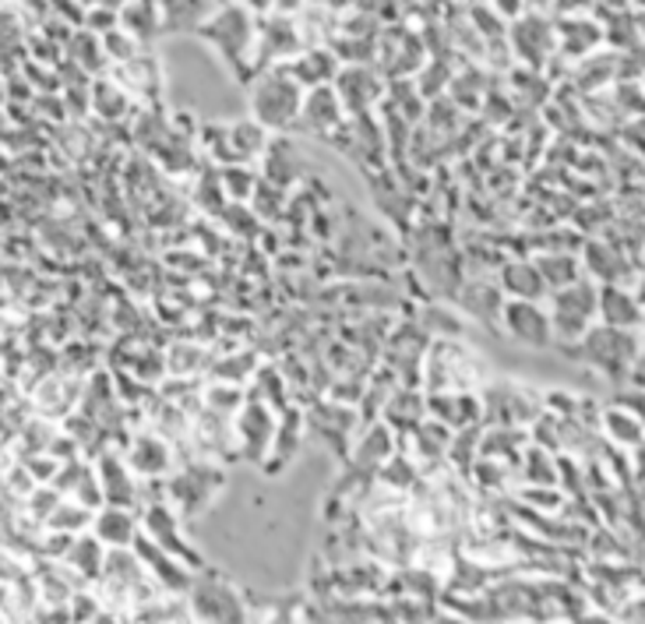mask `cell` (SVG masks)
Masks as SVG:
<instances>
[{
  "label": "cell",
  "instance_id": "1",
  "mask_svg": "<svg viewBox=\"0 0 645 624\" xmlns=\"http://www.w3.org/2000/svg\"><path fill=\"white\" fill-rule=\"evenodd\" d=\"M198 36L209 42V47L223 57V61L240 71L244 75V61L255 53L258 47V25H255V14L240 8V4H223V8H212V14L198 25Z\"/></svg>",
  "mask_w": 645,
  "mask_h": 624
},
{
  "label": "cell",
  "instance_id": "3",
  "mask_svg": "<svg viewBox=\"0 0 645 624\" xmlns=\"http://www.w3.org/2000/svg\"><path fill=\"white\" fill-rule=\"evenodd\" d=\"M596 314V289L590 283H568L554 294V314H550V332L554 339L571 342V339H582L585 325H590V317Z\"/></svg>",
  "mask_w": 645,
  "mask_h": 624
},
{
  "label": "cell",
  "instance_id": "13",
  "mask_svg": "<svg viewBox=\"0 0 645 624\" xmlns=\"http://www.w3.org/2000/svg\"><path fill=\"white\" fill-rule=\"evenodd\" d=\"M99 536L113 547H124L135 540V519L124 512H107L99 515Z\"/></svg>",
  "mask_w": 645,
  "mask_h": 624
},
{
  "label": "cell",
  "instance_id": "15",
  "mask_svg": "<svg viewBox=\"0 0 645 624\" xmlns=\"http://www.w3.org/2000/svg\"><path fill=\"white\" fill-rule=\"evenodd\" d=\"M536 269L547 279L550 289H561L568 283H575V261H571V258H539Z\"/></svg>",
  "mask_w": 645,
  "mask_h": 624
},
{
  "label": "cell",
  "instance_id": "12",
  "mask_svg": "<svg viewBox=\"0 0 645 624\" xmlns=\"http://www.w3.org/2000/svg\"><path fill=\"white\" fill-rule=\"evenodd\" d=\"M335 71V61L325 53V50H311V53H297V61H293L289 75L297 78L300 85H325Z\"/></svg>",
  "mask_w": 645,
  "mask_h": 624
},
{
  "label": "cell",
  "instance_id": "6",
  "mask_svg": "<svg viewBox=\"0 0 645 624\" xmlns=\"http://www.w3.org/2000/svg\"><path fill=\"white\" fill-rule=\"evenodd\" d=\"M156 4H159V28L184 33V28H198L209 18L215 0H156Z\"/></svg>",
  "mask_w": 645,
  "mask_h": 624
},
{
  "label": "cell",
  "instance_id": "14",
  "mask_svg": "<svg viewBox=\"0 0 645 624\" xmlns=\"http://www.w3.org/2000/svg\"><path fill=\"white\" fill-rule=\"evenodd\" d=\"M240 430L251 434V445H255L251 452H261V445L272 438V420H269L265 410H261V405H251V410L240 416Z\"/></svg>",
  "mask_w": 645,
  "mask_h": 624
},
{
  "label": "cell",
  "instance_id": "4",
  "mask_svg": "<svg viewBox=\"0 0 645 624\" xmlns=\"http://www.w3.org/2000/svg\"><path fill=\"white\" fill-rule=\"evenodd\" d=\"M505 325L519 342L530 346H550L554 332H550V314L539 308L536 300H516L505 308Z\"/></svg>",
  "mask_w": 645,
  "mask_h": 624
},
{
  "label": "cell",
  "instance_id": "5",
  "mask_svg": "<svg viewBox=\"0 0 645 624\" xmlns=\"http://www.w3.org/2000/svg\"><path fill=\"white\" fill-rule=\"evenodd\" d=\"M511 39H516V50L522 61L539 67L544 57L554 50V25H547L544 18H522L516 28H511Z\"/></svg>",
  "mask_w": 645,
  "mask_h": 624
},
{
  "label": "cell",
  "instance_id": "16",
  "mask_svg": "<svg viewBox=\"0 0 645 624\" xmlns=\"http://www.w3.org/2000/svg\"><path fill=\"white\" fill-rule=\"evenodd\" d=\"M230 135H233V149H237V155H255L265 149V130H261V124H237Z\"/></svg>",
  "mask_w": 645,
  "mask_h": 624
},
{
  "label": "cell",
  "instance_id": "2",
  "mask_svg": "<svg viewBox=\"0 0 645 624\" xmlns=\"http://www.w3.org/2000/svg\"><path fill=\"white\" fill-rule=\"evenodd\" d=\"M300 103H303V85L289 71H269L251 89V110L261 127L283 130L289 124H297Z\"/></svg>",
  "mask_w": 645,
  "mask_h": 624
},
{
  "label": "cell",
  "instance_id": "18",
  "mask_svg": "<svg viewBox=\"0 0 645 624\" xmlns=\"http://www.w3.org/2000/svg\"><path fill=\"white\" fill-rule=\"evenodd\" d=\"M494 8H501L505 14H522V0H494Z\"/></svg>",
  "mask_w": 645,
  "mask_h": 624
},
{
  "label": "cell",
  "instance_id": "17",
  "mask_svg": "<svg viewBox=\"0 0 645 624\" xmlns=\"http://www.w3.org/2000/svg\"><path fill=\"white\" fill-rule=\"evenodd\" d=\"M240 8H247L251 14H265V11H275V0H237Z\"/></svg>",
  "mask_w": 645,
  "mask_h": 624
},
{
  "label": "cell",
  "instance_id": "19",
  "mask_svg": "<svg viewBox=\"0 0 645 624\" xmlns=\"http://www.w3.org/2000/svg\"><path fill=\"white\" fill-rule=\"evenodd\" d=\"M300 4H303V0H275V11H286L289 14V11H297Z\"/></svg>",
  "mask_w": 645,
  "mask_h": 624
},
{
  "label": "cell",
  "instance_id": "9",
  "mask_svg": "<svg viewBox=\"0 0 645 624\" xmlns=\"http://www.w3.org/2000/svg\"><path fill=\"white\" fill-rule=\"evenodd\" d=\"M258 39H261V53H269V57H297L300 53V28L289 18H275L269 25H261Z\"/></svg>",
  "mask_w": 645,
  "mask_h": 624
},
{
  "label": "cell",
  "instance_id": "7",
  "mask_svg": "<svg viewBox=\"0 0 645 624\" xmlns=\"http://www.w3.org/2000/svg\"><path fill=\"white\" fill-rule=\"evenodd\" d=\"M343 117V103L339 96L328 92L325 85H314V92L300 103V113H297V124L303 127H314V130H328L335 127Z\"/></svg>",
  "mask_w": 645,
  "mask_h": 624
},
{
  "label": "cell",
  "instance_id": "10",
  "mask_svg": "<svg viewBox=\"0 0 645 624\" xmlns=\"http://www.w3.org/2000/svg\"><path fill=\"white\" fill-rule=\"evenodd\" d=\"M121 18H124V28L131 33V39H152L156 33H163V28H159L156 0H127L121 8Z\"/></svg>",
  "mask_w": 645,
  "mask_h": 624
},
{
  "label": "cell",
  "instance_id": "11",
  "mask_svg": "<svg viewBox=\"0 0 645 624\" xmlns=\"http://www.w3.org/2000/svg\"><path fill=\"white\" fill-rule=\"evenodd\" d=\"M505 289L516 294V300H539L547 294V279L539 275L536 265H525V261H516V265L505 269Z\"/></svg>",
  "mask_w": 645,
  "mask_h": 624
},
{
  "label": "cell",
  "instance_id": "8",
  "mask_svg": "<svg viewBox=\"0 0 645 624\" xmlns=\"http://www.w3.org/2000/svg\"><path fill=\"white\" fill-rule=\"evenodd\" d=\"M596 311L604 314V322L610 328H635L642 322V308L632 294H624V289L610 286L604 294H596Z\"/></svg>",
  "mask_w": 645,
  "mask_h": 624
}]
</instances>
